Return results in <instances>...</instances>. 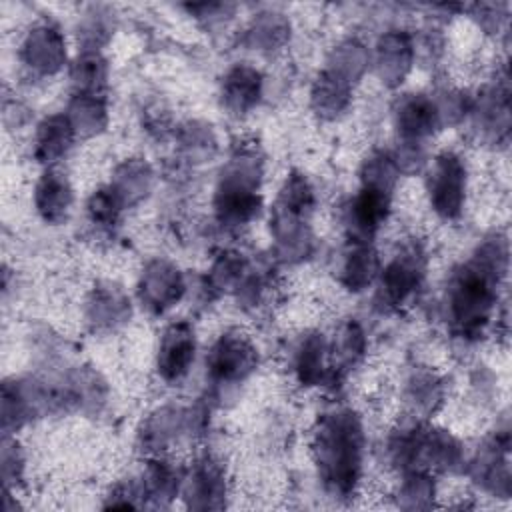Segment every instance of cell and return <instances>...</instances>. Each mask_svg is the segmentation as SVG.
Wrapping results in <instances>:
<instances>
[{
	"label": "cell",
	"mask_w": 512,
	"mask_h": 512,
	"mask_svg": "<svg viewBox=\"0 0 512 512\" xmlns=\"http://www.w3.org/2000/svg\"><path fill=\"white\" fill-rule=\"evenodd\" d=\"M466 166L454 152H442L430 170V204L444 218H456L464 204Z\"/></svg>",
	"instance_id": "obj_4"
},
{
	"label": "cell",
	"mask_w": 512,
	"mask_h": 512,
	"mask_svg": "<svg viewBox=\"0 0 512 512\" xmlns=\"http://www.w3.org/2000/svg\"><path fill=\"white\" fill-rule=\"evenodd\" d=\"M74 132L76 130L68 116L54 114L46 118L36 132V146H34L36 158L40 162H54L56 158H60L72 144Z\"/></svg>",
	"instance_id": "obj_14"
},
{
	"label": "cell",
	"mask_w": 512,
	"mask_h": 512,
	"mask_svg": "<svg viewBox=\"0 0 512 512\" xmlns=\"http://www.w3.org/2000/svg\"><path fill=\"white\" fill-rule=\"evenodd\" d=\"M258 164L250 156L234 158L220 178L216 190V214L222 222L238 226L254 218L260 206L256 194L258 188Z\"/></svg>",
	"instance_id": "obj_3"
},
{
	"label": "cell",
	"mask_w": 512,
	"mask_h": 512,
	"mask_svg": "<svg viewBox=\"0 0 512 512\" xmlns=\"http://www.w3.org/2000/svg\"><path fill=\"white\" fill-rule=\"evenodd\" d=\"M260 88H262V78L258 70L246 64L236 66L224 78V86H222L224 102L234 112H246L258 102Z\"/></svg>",
	"instance_id": "obj_13"
},
{
	"label": "cell",
	"mask_w": 512,
	"mask_h": 512,
	"mask_svg": "<svg viewBox=\"0 0 512 512\" xmlns=\"http://www.w3.org/2000/svg\"><path fill=\"white\" fill-rule=\"evenodd\" d=\"M506 264V250L490 244L474 262L466 264L448 288V314L454 328L464 336L482 332L496 300V276Z\"/></svg>",
	"instance_id": "obj_1"
},
{
	"label": "cell",
	"mask_w": 512,
	"mask_h": 512,
	"mask_svg": "<svg viewBox=\"0 0 512 512\" xmlns=\"http://www.w3.org/2000/svg\"><path fill=\"white\" fill-rule=\"evenodd\" d=\"M64 56V42L58 30L50 26H36L22 44L24 62L42 74L56 72L62 66Z\"/></svg>",
	"instance_id": "obj_9"
},
{
	"label": "cell",
	"mask_w": 512,
	"mask_h": 512,
	"mask_svg": "<svg viewBox=\"0 0 512 512\" xmlns=\"http://www.w3.org/2000/svg\"><path fill=\"white\" fill-rule=\"evenodd\" d=\"M440 122V112L436 108V104L422 96V94H412L406 96L396 112V124L400 134L406 140H422L426 136H430Z\"/></svg>",
	"instance_id": "obj_10"
},
{
	"label": "cell",
	"mask_w": 512,
	"mask_h": 512,
	"mask_svg": "<svg viewBox=\"0 0 512 512\" xmlns=\"http://www.w3.org/2000/svg\"><path fill=\"white\" fill-rule=\"evenodd\" d=\"M34 202L46 222H62L72 204V188L66 176L56 170H48L36 186Z\"/></svg>",
	"instance_id": "obj_12"
},
{
	"label": "cell",
	"mask_w": 512,
	"mask_h": 512,
	"mask_svg": "<svg viewBox=\"0 0 512 512\" xmlns=\"http://www.w3.org/2000/svg\"><path fill=\"white\" fill-rule=\"evenodd\" d=\"M74 80L82 86V92L94 94L98 84H104V62L98 56H84L76 70Z\"/></svg>",
	"instance_id": "obj_23"
},
{
	"label": "cell",
	"mask_w": 512,
	"mask_h": 512,
	"mask_svg": "<svg viewBox=\"0 0 512 512\" xmlns=\"http://www.w3.org/2000/svg\"><path fill=\"white\" fill-rule=\"evenodd\" d=\"M376 270H378V260L372 248L356 242L346 254V260L342 266V282L350 290H362L372 282V278L376 276Z\"/></svg>",
	"instance_id": "obj_17"
},
{
	"label": "cell",
	"mask_w": 512,
	"mask_h": 512,
	"mask_svg": "<svg viewBox=\"0 0 512 512\" xmlns=\"http://www.w3.org/2000/svg\"><path fill=\"white\" fill-rule=\"evenodd\" d=\"M412 60V46L410 38L402 32H390L386 34L380 44H378V66H380V76L398 82L410 68Z\"/></svg>",
	"instance_id": "obj_15"
},
{
	"label": "cell",
	"mask_w": 512,
	"mask_h": 512,
	"mask_svg": "<svg viewBox=\"0 0 512 512\" xmlns=\"http://www.w3.org/2000/svg\"><path fill=\"white\" fill-rule=\"evenodd\" d=\"M390 192L364 184L350 204V224L358 236H372L388 216Z\"/></svg>",
	"instance_id": "obj_11"
},
{
	"label": "cell",
	"mask_w": 512,
	"mask_h": 512,
	"mask_svg": "<svg viewBox=\"0 0 512 512\" xmlns=\"http://www.w3.org/2000/svg\"><path fill=\"white\" fill-rule=\"evenodd\" d=\"M324 352H326V346L322 336L312 334L302 340L294 360V370L302 384H318L324 378L326 374Z\"/></svg>",
	"instance_id": "obj_19"
},
{
	"label": "cell",
	"mask_w": 512,
	"mask_h": 512,
	"mask_svg": "<svg viewBox=\"0 0 512 512\" xmlns=\"http://www.w3.org/2000/svg\"><path fill=\"white\" fill-rule=\"evenodd\" d=\"M316 462L324 482L340 494H348L360 474L362 428L354 414H328L316 432L314 440Z\"/></svg>",
	"instance_id": "obj_2"
},
{
	"label": "cell",
	"mask_w": 512,
	"mask_h": 512,
	"mask_svg": "<svg viewBox=\"0 0 512 512\" xmlns=\"http://www.w3.org/2000/svg\"><path fill=\"white\" fill-rule=\"evenodd\" d=\"M188 494L190 498L200 500L196 504L198 508H218L220 502L216 500L224 494V476L220 468L210 460L200 462L192 472Z\"/></svg>",
	"instance_id": "obj_16"
},
{
	"label": "cell",
	"mask_w": 512,
	"mask_h": 512,
	"mask_svg": "<svg viewBox=\"0 0 512 512\" xmlns=\"http://www.w3.org/2000/svg\"><path fill=\"white\" fill-rule=\"evenodd\" d=\"M194 332L186 322L172 324L160 342L158 372L166 382H178L190 370L194 362Z\"/></svg>",
	"instance_id": "obj_6"
},
{
	"label": "cell",
	"mask_w": 512,
	"mask_h": 512,
	"mask_svg": "<svg viewBox=\"0 0 512 512\" xmlns=\"http://www.w3.org/2000/svg\"><path fill=\"white\" fill-rule=\"evenodd\" d=\"M422 264L416 252L398 254L382 272L380 290L388 304L400 306L404 304L420 286L422 280Z\"/></svg>",
	"instance_id": "obj_7"
},
{
	"label": "cell",
	"mask_w": 512,
	"mask_h": 512,
	"mask_svg": "<svg viewBox=\"0 0 512 512\" xmlns=\"http://www.w3.org/2000/svg\"><path fill=\"white\" fill-rule=\"evenodd\" d=\"M364 350V338H362V330L350 322L346 324L334 344V358L338 364H352Z\"/></svg>",
	"instance_id": "obj_21"
},
{
	"label": "cell",
	"mask_w": 512,
	"mask_h": 512,
	"mask_svg": "<svg viewBox=\"0 0 512 512\" xmlns=\"http://www.w3.org/2000/svg\"><path fill=\"white\" fill-rule=\"evenodd\" d=\"M206 366L212 380L236 382L254 370L256 350L244 336L226 334L212 346Z\"/></svg>",
	"instance_id": "obj_5"
},
{
	"label": "cell",
	"mask_w": 512,
	"mask_h": 512,
	"mask_svg": "<svg viewBox=\"0 0 512 512\" xmlns=\"http://www.w3.org/2000/svg\"><path fill=\"white\" fill-rule=\"evenodd\" d=\"M120 210H122V202L118 200V196L114 194L112 188L98 190L88 202V214H90L92 222L102 224V226H110L112 222H116Z\"/></svg>",
	"instance_id": "obj_22"
},
{
	"label": "cell",
	"mask_w": 512,
	"mask_h": 512,
	"mask_svg": "<svg viewBox=\"0 0 512 512\" xmlns=\"http://www.w3.org/2000/svg\"><path fill=\"white\" fill-rule=\"evenodd\" d=\"M184 290L178 270L166 262H154L146 268L140 282V296L148 308L162 312L178 302Z\"/></svg>",
	"instance_id": "obj_8"
},
{
	"label": "cell",
	"mask_w": 512,
	"mask_h": 512,
	"mask_svg": "<svg viewBox=\"0 0 512 512\" xmlns=\"http://www.w3.org/2000/svg\"><path fill=\"white\" fill-rule=\"evenodd\" d=\"M348 82H350L348 78L334 72L332 68L328 72H324L316 80V86H314V92H312L314 106L322 114L340 112L348 104V96H350V84Z\"/></svg>",
	"instance_id": "obj_18"
},
{
	"label": "cell",
	"mask_w": 512,
	"mask_h": 512,
	"mask_svg": "<svg viewBox=\"0 0 512 512\" xmlns=\"http://www.w3.org/2000/svg\"><path fill=\"white\" fill-rule=\"evenodd\" d=\"M72 114L68 116L74 130L82 132H96L104 122V106L96 98V94L80 92L78 98L70 106Z\"/></svg>",
	"instance_id": "obj_20"
}]
</instances>
